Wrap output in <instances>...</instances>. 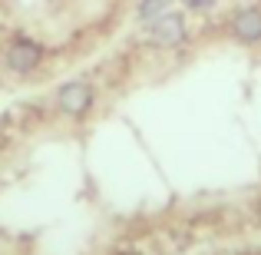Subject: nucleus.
I'll return each mask as SVG.
<instances>
[{"instance_id": "nucleus-1", "label": "nucleus", "mask_w": 261, "mask_h": 255, "mask_svg": "<svg viewBox=\"0 0 261 255\" xmlns=\"http://www.w3.org/2000/svg\"><path fill=\"white\" fill-rule=\"evenodd\" d=\"M4 60H7V66H10L13 73H33L40 66V60H43V47L20 37V40H13V43L7 47Z\"/></svg>"}, {"instance_id": "nucleus-2", "label": "nucleus", "mask_w": 261, "mask_h": 255, "mask_svg": "<svg viewBox=\"0 0 261 255\" xmlns=\"http://www.w3.org/2000/svg\"><path fill=\"white\" fill-rule=\"evenodd\" d=\"M57 106H60V113H66V116H83V113H89V106H93V89L86 83H80V80L63 83L57 89Z\"/></svg>"}, {"instance_id": "nucleus-7", "label": "nucleus", "mask_w": 261, "mask_h": 255, "mask_svg": "<svg viewBox=\"0 0 261 255\" xmlns=\"http://www.w3.org/2000/svg\"><path fill=\"white\" fill-rule=\"evenodd\" d=\"M126 255H129V252H126Z\"/></svg>"}, {"instance_id": "nucleus-4", "label": "nucleus", "mask_w": 261, "mask_h": 255, "mask_svg": "<svg viewBox=\"0 0 261 255\" xmlns=\"http://www.w3.org/2000/svg\"><path fill=\"white\" fill-rule=\"evenodd\" d=\"M231 33L242 43H258L261 40V10L258 7H245L231 17Z\"/></svg>"}, {"instance_id": "nucleus-5", "label": "nucleus", "mask_w": 261, "mask_h": 255, "mask_svg": "<svg viewBox=\"0 0 261 255\" xmlns=\"http://www.w3.org/2000/svg\"><path fill=\"white\" fill-rule=\"evenodd\" d=\"M162 13H169V0H142V7H139L142 24H152V20H159Z\"/></svg>"}, {"instance_id": "nucleus-6", "label": "nucleus", "mask_w": 261, "mask_h": 255, "mask_svg": "<svg viewBox=\"0 0 261 255\" xmlns=\"http://www.w3.org/2000/svg\"><path fill=\"white\" fill-rule=\"evenodd\" d=\"M192 7H208V4H215V0H189Z\"/></svg>"}, {"instance_id": "nucleus-3", "label": "nucleus", "mask_w": 261, "mask_h": 255, "mask_svg": "<svg viewBox=\"0 0 261 255\" xmlns=\"http://www.w3.org/2000/svg\"><path fill=\"white\" fill-rule=\"evenodd\" d=\"M149 33H152V40L159 47H175V43H182V37H185V17H178V13H162L159 20L149 24Z\"/></svg>"}]
</instances>
